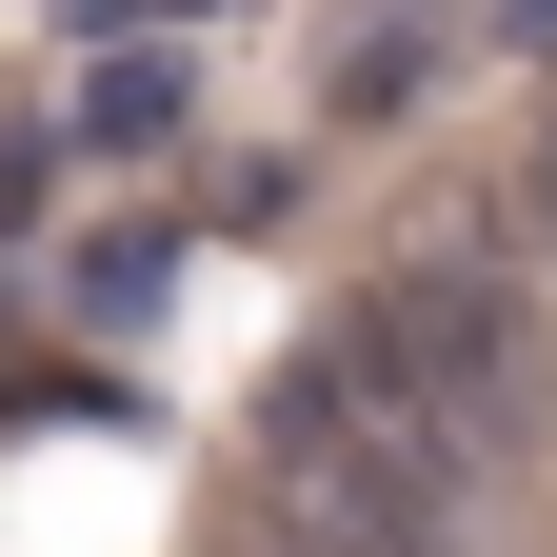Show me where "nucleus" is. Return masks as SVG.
<instances>
[{"label":"nucleus","mask_w":557,"mask_h":557,"mask_svg":"<svg viewBox=\"0 0 557 557\" xmlns=\"http://www.w3.org/2000/svg\"><path fill=\"white\" fill-rule=\"evenodd\" d=\"M299 359L379 418L398 458H438L478 518H498V478L537 458V398H557V338H537V299H518V259H398V278H359Z\"/></svg>","instance_id":"f257e3e1"},{"label":"nucleus","mask_w":557,"mask_h":557,"mask_svg":"<svg viewBox=\"0 0 557 557\" xmlns=\"http://www.w3.org/2000/svg\"><path fill=\"white\" fill-rule=\"evenodd\" d=\"M0 418H21V438H60V418H81V438H139V418H160V398H120V379H21Z\"/></svg>","instance_id":"423d86ee"},{"label":"nucleus","mask_w":557,"mask_h":557,"mask_svg":"<svg viewBox=\"0 0 557 557\" xmlns=\"http://www.w3.org/2000/svg\"><path fill=\"white\" fill-rule=\"evenodd\" d=\"M537 220H557V139H537Z\"/></svg>","instance_id":"6e6552de"},{"label":"nucleus","mask_w":557,"mask_h":557,"mask_svg":"<svg viewBox=\"0 0 557 557\" xmlns=\"http://www.w3.org/2000/svg\"><path fill=\"white\" fill-rule=\"evenodd\" d=\"M60 278H81V319H100V338H139V319L180 299V239H160V220H100V239L60 259Z\"/></svg>","instance_id":"20e7f679"},{"label":"nucleus","mask_w":557,"mask_h":557,"mask_svg":"<svg viewBox=\"0 0 557 557\" xmlns=\"http://www.w3.org/2000/svg\"><path fill=\"white\" fill-rule=\"evenodd\" d=\"M180 120H199V60L180 40H100L81 81H60V139H81V160H160Z\"/></svg>","instance_id":"7ed1b4c3"},{"label":"nucleus","mask_w":557,"mask_h":557,"mask_svg":"<svg viewBox=\"0 0 557 557\" xmlns=\"http://www.w3.org/2000/svg\"><path fill=\"white\" fill-rule=\"evenodd\" d=\"M259 537L278 557H478V498L438 458H398L319 359L259 379Z\"/></svg>","instance_id":"f03ea898"},{"label":"nucleus","mask_w":557,"mask_h":557,"mask_svg":"<svg viewBox=\"0 0 557 557\" xmlns=\"http://www.w3.org/2000/svg\"><path fill=\"white\" fill-rule=\"evenodd\" d=\"M398 100H438V21H359L338 40V120H398Z\"/></svg>","instance_id":"39448f33"},{"label":"nucleus","mask_w":557,"mask_h":557,"mask_svg":"<svg viewBox=\"0 0 557 557\" xmlns=\"http://www.w3.org/2000/svg\"><path fill=\"white\" fill-rule=\"evenodd\" d=\"M81 40H160V21H199V0H60Z\"/></svg>","instance_id":"0eeeda50"}]
</instances>
